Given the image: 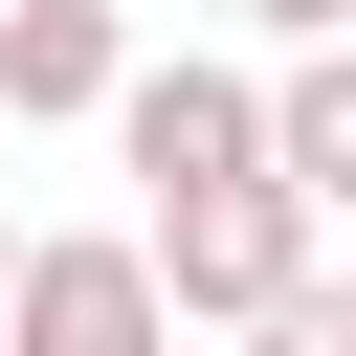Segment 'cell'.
I'll return each mask as SVG.
<instances>
[{
	"label": "cell",
	"instance_id": "6da1fadb",
	"mask_svg": "<svg viewBox=\"0 0 356 356\" xmlns=\"http://www.w3.org/2000/svg\"><path fill=\"white\" fill-rule=\"evenodd\" d=\"M134 245H156V312H178V334H267V312L312 289V245H334V222H312L289 178H222V200H156Z\"/></svg>",
	"mask_w": 356,
	"mask_h": 356
},
{
	"label": "cell",
	"instance_id": "7a4b0ae2",
	"mask_svg": "<svg viewBox=\"0 0 356 356\" xmlns=\"http://www.w3.org/2000/svg\"><path fill=\"white\" fill-rule=\"evenodd\" d=\"M111 178H134V222H156V200H222V178H267V67H245V44H178V67H134V111H111Z\"/></svg>",
	"mask_w": 356,
	"mask_h": 356
},
{
	"label": "cell",
	"instance_id": "8992f818",
	"mask_svg": "<svg viewBox=\"0 0 356 356\" xmlns=\"http://www.w3.org/2000/svg\"><path fill=\"white\" fill-rule=\"evenodd\" d=\"M222 356H356V289H334V267H312V289H289V312H267V334H222Z\"/></svg>",
	"mask_w": 356,
	"mask_h": 356
},
{
	"label": "cell",
	"instance_id": "277c9868",
	"mask_svg": "<svg viewBox=\"0 0 356 356\" xmlns=\"http://www.w3.org/2000/svg\"><path fill=\"white\" fill-rule=\"evenodd\" d=\"M134 67H156V44H134L111 0H0V134H111Z\"/></svg>",
	"mask_w": 356,
	"mask_h": 356
},
{
	"label": "cell",
	"instance_id": "52a82bcc",
	"mask_svg": "<svg viewBox=\"0 0 356 356\" xmlns=\"http://www.w3.org/2000/svg\"><path fill=\"white\" fill-rule=\"evenodd\" d=\"M222 22H245L267 67H312V44H356V0H222Z\"/></svg>",
	"mask_w": 356,
	"mask_h": 356
},
{
	"label": "cell",
	"instance_id": "ba28073f",
	"mask_svg": "<svg viewBox=\"0 0 356 356\" xmlns=\"http://www.w3.org/2000/svg\"><path fill=\"white\" fill-rule=\"evenodd\" d=\"M0 289H22V222H0Z\"/></svg>",
	"mask_w": 356,
	"mask_h": 356
},
{
	"label": "cell",
	"instance_id": "5b68a950",
	"mask_svg": "<svg viewBox=\"0 0 356 356\" xmlns=\"http://www.w3.org/2000/svg\"><path fill=\"white\" fill-rule=\"evenodd\" d=\"M267 178H289L312 222H356V44H312V67H267Z\"/></svg>",
	"mask_w": 356,
	"mask_h": 356
},
{
	"label": "cell",
	"instance_id": "3957f363",
	"mask_svg": "<svg viewBox=\"0 0 356 356\" xmlns=\"http://www.w3.org/2000/svg\"><path fill=\"white\" fill-rule=\"evenodd\" d=\"M0 356H178V312H156V245H134V222H22Z\"/></svg>",
	"mask_w": 356,
	"mask_h": 356
},
{
	"label": "cell",
	"instance_id": "9c48e42d",
	"mask_svg": "<svg viewBox=\"0 0 356 356\" xmlns=\"http://www.w3.org/2000/svg\"><path fill=\"white\" fill-rule=\"evenodd\" d=\"M334 289H356V267H334Z\"/></svg>",
	"mask_w": 356,
	"mask_h": 356
}]
</instances>
